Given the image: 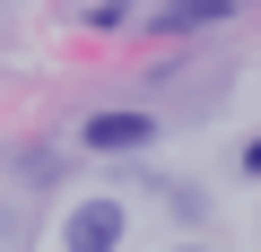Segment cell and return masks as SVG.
I'll use <instances>...</instances> for the list:
<instances>
[{
    "label": "cell",
    "mask_w": 261,
    "mask_h": 252,
    "mask_svg": "<svg viewBox=\"0 0 261 252\" xmlns=\"http://www.w3.org/2000/svg\"><path fill=\"white\" fill-rule=\"evenodd\" d=\"M122 235H130V209H122V200H79V209H70V226H61V243H70V252H113Z\"/></svg>",
    "instance_id": "1"
},
{
    "label": "cell",
    "mask_w": 261,
    "mask_h": 252,
    "mask_svg": "<svg viewBox=\"0 0 261 252\" xmlns=\"http://www.w3.org/2000/svg\"><path fill=\"white\" fill-rule=\"evenodd\" d=\"M235 165H244V174H252V183H261V139H252V148H244V157H235Z\"/></svg>",
    "instance_id": "4"
},
{
    "label": "cell",
    "mask_w": 261,
    "mask_h": 252,
    "mask_svg": "<svg viewBox=\"0 0 261 252\" xmlns=\"http://www.w3.org/2000/svg\"><path fill=\"white\" fill-rule=\"evenodd\" d=\"M226 9H235V0H166V26H183V35H192V26H218Z\"/></svg>",
    "instance_id": "3"
},
{
    "label": "cell",
    "mask_w": 261,
    "mask_h": 252,
    "mask_svg": "<svg viewBox=\"0 0 261 252\" xmlns=\"http://www.w3.org/2000/svg\"><path fill=\"white\" fill-rule=\"evenodd\" d=\"M174 252H209V243H174Z\"/></svg>",
    "instance_id": "5"
},
{
    "label": "cell",
    "mask_w": 261,
    "mask_h": 252,
    "mask_svg": "<svg viewBox=\"0 0 261 252\" xmlns=\"http://www.w3.org/2000/svg\"><path fill=\"white\" fill-rule=\"evenodd\" d=\"M148 139H157V122H148V113H96V122H87V148H96V157L148 148Z\"/></svg>",
    "instance_id": "2"
}]
</instances>
